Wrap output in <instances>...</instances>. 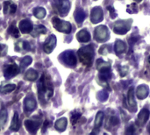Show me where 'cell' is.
Returning <instances> with one entry per match:
<instances>
[{"label": "cell", "instance_id": "cell-1", "mask_svg": "<svg viewBox=\"0 0 150 135\" xmlns=\"http://www.w3.org/2000/svg\"><path fill=\"white\" fill-rule=\"evenodd\" d=\"M53 93H54V90L51 81L48 79V77L43 75L40 77V81L38 82V94L40 102L42 103L47 102L52 98Z\"/></svg>", "mask_w": 150, "mask_h": 135}, {"label": "cell", "instance_id": "cell-2", "mask_svg": "<svg viewBox=\"0 0 150 135\" xmlns=\"http://www.w3.org/2000/svg\"><path fill=\"white\" fill-rule=\"evenodd\" d=\"M80 61L85 66H91L94 57V48L91 45L83 47L77 52Z\"/></svg>", "mask_w": 150, "mask_h": 135}, {"label": "cell", "instance_id": "cell-3", "mask_svg": "<svg viewBox=\"0 0 150 135\" xmlns=\"http://www.w3.org/2000/svg\"><path fill=\"white\" fill-rule=\"evenodd\" d=\"M132 19H125V20H119L115 23L113 30L114 33L117 34H126L129 29L131 28L132 25Z\"/></svg>", "mask_w": 150, "mask_h": 135}, {"label": "cell", "instance_id": "cell-4", "mask_svg": "<svg viewBox=\"0 0 150 135\" xmlns=\"http://www.w3.org/2000/svg\"><path fill=\"white\" fill-rule=\"evenodd\" d=\"M52 23H53V26L57 31H59L61 33H71L72 26H71L70 23H69L67 21H63V20L60 19L59 18H54L52 19Z\"/></svg>", "mask_w": 150, "mask_h": 135}, {"label": "cell", "instance_id": "cell-5", "mask_svg": "<svg viewBox=\"0 0 150 135\" xmlns=\"http://www.w3.org/2000/svg\"><path fill=\"white\" fill-rule=\"evenodd\" d=\"M60 60L63 64H65L68 67L73 68L76 65V57L75 54L70 50L65 51L62 54H61Z\"/></svg>", "mask_w": 150, "mask_h": 135}, {"label": "cell", "instance_id": "cell-6", "mask_svg": "<svg viewBox=\"0 0 150 135\" xmlns=\"http://www.w3.org/2000/svg\"><path fill=\"white\" fill-rule=\"evenodd\" d=\"M94 38L98 42H105L109 39V31L105 25H98L95 29Z\"/></svg>", "mask_w": 150, "mask_h": 135}, {"label": "cell", "instance_id": "cell-7", "mask_svg": "<svg viewBox=\"0 0 150 135\" xmlns=\"http://www.w3.org/2000/svg\"><path fill=\"white\" fill-rule=\"evenodd\" d=\"M54 5L58 13L62 17L66 16L70 9L69 0H54Z\"/></svg>", "mask_w": 150, "mask_h": 135}, {"label": "cell", "instance_id": "cell-8", "mask_svg": "<svg viewBox=\"0 0 150 135\" xmlns=\"http://www.w3.org/2000/svg\"><path fill=\"white\" fill-rule=\"evenodd\" d=\"M41 125L40 120H33V119H26L25 121V127L26 128V130L28 131L29 134H34L37 133L38 129L40 128Z\"/></svg>", "mask_w": 150, "mask_h": 135}, {"label": "cell", "instance_id": "cell-9", "mask_svg": "<svg viewBox=\"0 0 150 135\" xmlns=\"http://www.w3.org/2000/svg\"><path fill=\"white\" fill-rule=\"evenodd\" d=\"M104 19V14L103 11L100 7H95L91 10V20L93 24H98L103 21Z\"/></svg>", "mask_w": 150, "mask_h": 135}, {"label": "cell", "instance_id": "cell-10", "mask_svg": "<svg viewBox=\"0 0 150 135\" xmlns=\"http://www.w3.org/2000/svg\"><path fill=\"white\" fill-rule=\"evenodd\" d=\"M56 37L52 34L48 37V39L47 40V41L45 42L44 44V47H43V49L44 51L47 53V54H50L53 52V50L54 49L55 46H56Z\"/></svg>", "mask_w": 150, "mask_h": 135}, {"label": "cell", "instance_id": "cell-11", "mask_svg": "<svg viewBox=\"0 0 150 135\" xmlns=\"http://www.w3.org/2000/svg\"><path fill=\"white\" fill-rule=\"evenodd\" d=\"M18 71H19L18 67L15 63H13V64L9 65V66L4 69V76L5 79L9 80V79H11L12 77H14L15 76H17V75L18 74Z\"/></svg>", "mask_w": 150, "mask_h": 135}, {"label": "cell", "instance_id": "cell-12", "mask_svg": "<svg viewBox=\"0 0 150 135\" xmlns=\"http://www.w3.org/2000/svg\"><path fill=\"white\" fill-rule=\"evenodd\" d=\"M33 29V25L29 19H23L19 22V31L24 33H31Z\"/></svg>", "mask_w": 150, "mask_h": 135}, {"label": "cell", "instance_id": "cell-13", "mask_svg": "<svg viewBox=\"0 0 150 135\" xmlns=\"http://www.w3.org/2000/svg\"><path fill=\"white\" fill-rule=\"evenodd\" d=\"M149 119V111L148 109H142L141 112L139 113L137 120H136L137 126L140 127H143L147 123Z\"/></svg>", "mask_w": 150, "mask_h": 135}, {"label": "cell", "instance_id": "cell-14", "mask_svg": "<svg viewBox=\"0 0 150 135\" xmlns=\"http://www.w3.org/2000/svg\"><path fill=\"white\" fill-rule=\"evenodd\" d=\"M127 104H128V108L130 109L131 112H136L137 105H136V102L134 100V87H131L128 90Z\"/></svg>", "mask_w": 150, "mask_h": 135}, {"label": "cell", "instance_id": "cell-15", "mask_svg": "<svg viewBox=\"0 0 150 135\" xmlns=\"http://www.w3.org/2000/svg\"><path fill=\"white\" fill-rule=\"evenodd\" d=\"M24 106H25V112H32L36 109L37 103L33 97H27L25 99Z\"/></svg>", "mask_w": 150, "mask_h": 135}, {"label": "cell", "instance_id": "cell-16", "mask_svg": "<svg viewBox=\"0 0 150 135\" xmlns=\"http://www.w3.org/2000/svg\"><path fill=\"white\" fill-rule=\"evenodd\" d=\"M17 5L11 1H5L4 3V13L6 15H11L16 12Z\"/></svg>", "mask_w": 150, "mask_h": 135}, {"label": "cell", "instance_id": "cell-17", "mask_svg": "<svg viewBox=\"0 0 150 135\" xmlns=\"http://www.w3.org/2000/svg\"><path fill=\"white\" fill-rule=\"evenodd\" d=\"M149 89L147 85H140L136 90V96L139 99H144L149 96Z\"/></svg>", "mask_w": 150, "mask_h": 135}, {"label": "cell", "instance_id": "cell-18", "mask_svg": "<svg viewBox=\"0 0 150 135\" xmlns=\"http://www.w3.org/2000/svg\"><path fill=\"white\" fill-rule=\"evenodd\" d=\"M76 39H77L78 41L83 42V43H85V42L90 41V40H91V34H90V33L87 30L83 29V30H81L80 32L77 33Z\"/></svg>", "mask_w": 150, "mask_h": 135}, {"label": "cell", "instance_id": "cell-19", "mask_svg": "<svg viewBox=\"0 0 150 135\" xmlns=\"http://www.w3.org/2000/svg\"><path fill=\"white\" fill-rule=\"evenodd\" d=\"M10 128L13 132H18L19 130V128H20V121L18 119V114L17 112H14V115H13Z\"/></svg>", "mask_w": 150, "mask_h": 135}, {"label": "cell", "instance_id": "cell-20", "mask_svg": "<svg viewBox=\"0 0 150 135\" xmlns=\"http://www.w3.org/2000/svg\"><path fill=\"white\" fill-rule=\"evenodd\" d=\"M67 125H68V120L66 118H61L59 119L56 122H55V125H54V127L57 131L59 132H63L66 127H67Z\"/></svg>", "mask_w": 150, "mask_h": 135}, {"label": "cell", "instance_id": "cell-21", "mask_svg": "<svg viewBox=\"0 0 150 135\" xmlns=\"http://www.w3.org/2000/svg\"><path fill=\"white\" fill-rule=\"evenodd\" d=\"M114 49H115V52H116L117 54H123V53L126 52V50H127V45L122 40H118L115 42Z\"/></svg>", "mask_w": 150, "mask_h": 135}, {"label": "cell", "instance_id": "cell-22", "mask_svg": "<svg viewBox=\"0 0 150 135\" xmlns=\"http://www.w3.org/2000/svg\"><path fill=\"white\" fill-rule=\"evenodd\" d=\"M86 18V13L82 8H77L75 11V19L78 24H81Z\"/></svg>", "mask_w": 150, "mask_h": 135}, {"label": "cell", "instance_id": "cell-23", "mask_svg": "<svg viewBox=\"0 0 150 135\" xmlns=\"http://www.w3.org/2000/svg\"><path fill=\"white\" fill-rule=\"evenodd\" d=\"M38 78V72L33 69H28L25 74V79L27 80V81H31V82H33L35 81L36 79Z\"/></svg>", "mask_w": 150, "mask_h": 135}, {"label": "cell", "instance_id": "cell-24", "mask_svg": "<svg viewBox=\"0 0 150 135\" xmlns=\"http://www.w3.org/2000/svg\"><path fill=\"white\" fill-rule=\"evenodd\" d=\"M46 33H47V28L42 25H39L34 26L31 33L33 37H36L40 34H45Z\"/></svg>", "mask_w": 150, "mask_h": 135}, {"label": "cell", "instance_id": "cell-25", "mask_svg": "<svg viewBox=\"0 0 150 135\" xmlns=\"http://www.w3.org/2000/svg\"><path fill=\"white\" fill-rule=\"evenodd\" d=\"M97 69H98L99 72L101 71H105V70H110L111 69V66L108 62L104 61L103 60L99 59L97 61Z\"/></svg>", "mask_w": 150, "mask_h": 135}, {"label": "cell", "instance_id": "cell-26", "mask_svg": "<svg viewBox=\"0 0 150 135\" xmlns=\"http://www.w3.org/2000/svg\"><path fill=\"white\" fill-rule=\"evenodd\" d=\"M47 11L43 7H37L33 10V15L39 18V19H42L46 17Z\"/></svg>", "mask_w": 150, "mask_h": 135}, {"label": "cell", "instance_id": "cell-27", "mask_svg": "<svg viewBox=\"0 0 150 135\" xmlns=\"http://www.w3.org/2000/svg\"><path fill=\"white\" fill-rule=\"evenodd\" d=\"M103 119H104V113L102 112H98L97 116H96V119H95V123H94L95 129L98 130L101 127L102 122H103Z\"/></svg>", "mask_w": 150, "mask_h": 135}, {"label": "cell", "instance_id": "cell-28", "mask_svg": "<svg viewBox=\"0 0 150 135\" xmlns=\"http://www.w3.org/2000/svg\"><path fill=\"white\" fill-rule=\"evenodd\" d=\"M16 89L15 84H7V85H3L0 87V93L1 94H8L10 92H12Z\"/></svg>", "mask_w": 150, "mask_h": 135}, {"label": "cell", "instance_id": "cell-29", "mask_svg": "<svg viewBox=\"0 0 150 135\" xmlns=\"http://www.w3.org/2000/svg\"><path fill=\"white\" fill-rule=\"evenodd\" d=\"M7 118H8L7 111L5 109H2L0 111V130L4 127V125L7 121Z\"/></svg>", "mask_w": 150, "mask_h": 135}, {"label": "cell", "instance_id": "cell-30", "mask_svg": "<svg viewBox=\"0 0 150 135\" xmlns=\"http://www.w3.org/2000/svg\"><path fill=\"white\" fill-rule=\"evenodd\" d=\"M33 61V59L30 56H25L24 57L21 61H20V69L21 70H25L27 66H29Z\"/></svg>", "mask_w": 150, "mask_h": 135}, {"label": "cell", "instance_id": "cell-31", "mask_svg": "<svg viewBox=\"0 0 150 135\" xmlns=\"http://www.w3.org/2000/svg\"><path fill=\"white\" fill-rule=\"evenodd\" d=\"M99 78L101 79V81L108 82V81L112 78L111 69H110V70H105V71H101V72L99 73Z\"/></svg>", "mask_w": 150, "mask_h": 135}, {"label": "cell", "instance_id": "cell-32", "mask_svg": "<svg viewBox=\"0 0 150 135\" xmlns=\"http://www.w3.org/2000/svg\"><path fill=\"white\" fill-rule=\"evenodd\" d=\"M8 33L10 35H11L14 38H18L20 35V32L19 29H18L14 25H11L9 28H8Z\"/></svg>", "mask_w": 150, "mask_h": 135}, {"label": "cell", "instance_id": "cell-33", "mask_svg": "<svg viewBox=\"0 0 150 135\" xmlns=\"http://www.w3.org/2000/svg\"><path fill=\"white\" fill-rule=\"evenodd\" d=\"M108 97H109V94H108V92L106 90H102V91L98 92V98L101 102L106 101L107 98H108Z\"/></svg>", "mask_w": 150, "mask_h": 135}, {"label": "cell", "instance_id": "cell-34", "mask_svg": "<svg viewBox=\"0 0 150 135\" xmlns=\"http://www.w3.org/2000/svg\"><path fill=\"white\" fill-rule=\"evenodd\" d=\"M127 11L128 13H131V14L136 13V12L138 11V7H137L136 4L134 3V4H131L130 5H128V6H127Z\"/></svg>", "mask_w": 150, "mask_h": 135}, {"label": "cell", "instance_id": "cell-35", "mask_svg": "<svg viewBox=\"0 0 150 135\" xmlns=\"http://www.w3.org/2000/svg\"><path fill=\"white\" fill-rule=\"evenodd\" d=\"M80 118H81V113H80V112H75L72 114V116H71V123H72V125H75V124L79 120Z\"/></svg>", "mask_w": 150, "mask_h": 135}, {"label": "cell", "instance_id": "cell-36", "mask_svg": "<svg viewBox=\"0 0 150 135\" xmlns=\"http://www.w3.org/2000/svg\"><path fill=\"white\" fill-rule=\"evenodd\" d=\"M109 51H110V47H108L107 45H104L102 47H100V49H99V53L101 54H104V55H105V54H107L108 53H109Z\"/></svg>", "mask_w": 150, "mask_h": 135}, {"label": "cell", "instance_id": "cell-37", "mask_svg": "<svg viewBox=\"0 0 150 135\" xmlns=\"http://www.w3.org/2000/svg\"><path fill=\"white\" fill-rule=\"evenodd\" d=\"M119 124V119L118 118L116 117H112L110 119H109V125L112 126V127H115Z\"/></svg>", "mask_w": 150, "mask_h": 135}, {"label": "cell", "instance_id": "cell-38", "mask_svg": "<svg viewBox=\"0 0 150 135\" xmlns=\"http://www.w3.org/2000/svg\"><path fill=\"white\" fill-rule=\"evenodd\" d=\"M20 44H21V47H20L21 49H24V50H28V49H30V45H29L28 42L23 41V42L20 43Z\"/></svg>", "mask_w": 150, "mask_h": 135}, {"label": "cell", "instance_id": "cell-39", "mask_svg": "<svg viewBox=\"0 0 150 135\" xmlns=\"http://www.w3.org/2000/svg\"><path fill=\"white\" fill-rule=\"evenodd\" d=\"M127 71H128L127 67H122V68H120V76H125L127 74Z\"/></svg>", "mask_w": 150, "mask_h": 135}, {"label": "cell", "instance_id": "cell-40", "mask_svg": "<svg viewBox=\"0 0 150 135\" xmlns=\"http://www.w3.org/2000/svg\"><path fill=\"white\" fill-rule=\"evenodd\" d=\"M107 10L110 11V15H111V17L113 18L114 17H116V13H115V10L113 9V7H112V6H108L107 7Z\"/></svg>", "mask_w": 150, "mask_h": 135}, {"label": "cell", "instance_id": "cell-41", "mask_svg": "<svg viewBox=\"0 0 150 135\" xmlns=\"http://www.w3.org/2000/svg\"><path fill=\"white\" fill-rule=\"evenodd\" d=\"M134 131H135V129H134V126H131L130 127H128V129H127V134H134Z\"/></svg>", "mask_w": 150, "mask_h": 135}, {"label": "cell", "instance_id": "cell-42", "mask_svg": "<svg viewBox=\"0 0 150 135\" xmlns=\"http://www.w3.org/2000/svg\"><path fill=\"white\" fill-rule=\"evenodd\" d=\"M134 1H135V2H141L142 0H134Z\"/></svg>", "mask_w": 150, "mask_h": 135}, {"label": "cell", "instance_id": "cell-43", "mask_svg": "<svg viewBox=\"0 0 150 135\" xmlns=\"http://www.w3.org/2000/svg\"><path fill=\"white\" fill-rule=\"evenodd\" d=\"M149 132L150 133V124H149Z\"/></svg>", "mask_w": 150, "mask_h": 135}, {"label": "cell", "instance_id": "cell-44", "mask_svg": "<svg viewBox=\"0 0 150 135\" xmlns=\"http://www.w3.org/2000/svg\"><path fill=\"white\" fill-rule=\"evenodd\" d=\"M149 64H150V56H149Z\"/></svg>", "mask_w": 150, "mask_h": 135}]
</instances>
